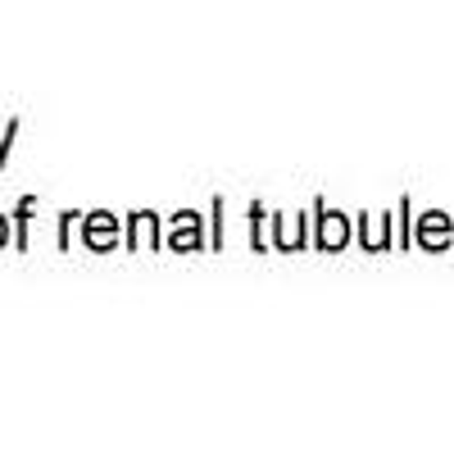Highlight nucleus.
I'll use <instances>...</instances> for the list:
<instances>
[{"instance_id": "nucleus-1", "label": "nucleus", "mask_w": 454, "mask_h": 454, "mask_svg": "<svg viewBox=\"0 0 454 454\" xmlns=\"http://www.w3.org/2000/svg\"><path fill=\"white\" fill-rule=\"evenodd\" d=\"M0 241H5V223H0Z\"/></svg>"}]
</instances>
